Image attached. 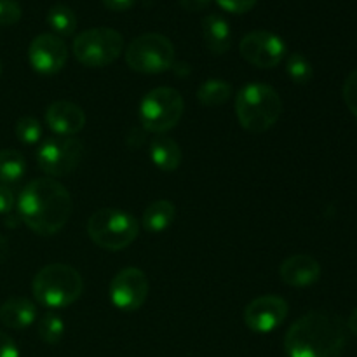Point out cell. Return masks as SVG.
<instances>
[{"label": "cell", "mask_w": 357, "mask_h": 357, "mask_svg": "<svg viewBox=\"0 0 357 357\" xmlns=\"http://www.w3.org/2000/svg\"><path fill=\"white\" fill-rule=\"evenodd\" d=\"M14 131H16L17 139L24 145H37L42 139V126L33 117L17 119Z\"/></svg>", "instance_id": "cell-25"}, {"label": "cell", "mask_w": 357, "mask_h": 357, "mask_svg": "<svg viewBox=\"0 0 357 357\" xmlns=\"http://www.w3.org/2000/svg\"><path fill=\"white\" fill-rule=\"evenodd\" d=\"M345 324H347V330L351 331L352 335H356V337H357V309L351 314V317H349L347 323H345Z\"/></svg>", "instance_id": "cell-33"}, {"label": "cell", "mask_w": 357, "mask_h": 357, "mask_svg": "<svg viewBox=\"0 0 357 357\" xmlns=\"http://www.w3.org/2000/svg\"><path fill=\"white\" fill-rule=\"evenodd\" d=\"M45 124L56 136H75L86 126V114L72 101H54L45 110Z\"/></svg>", "instance_id": "cell-14"}, {"label": "cell", "mask_w": 357, "mask_h": 357, "mask_svg": "<svg viewBox=\"0 0 357 357\" xmlns=\"http://www.w3.org/2000/svg\"><path fill=\"white\" fill-rule=\"evenodd\" d=\"M84 155V143L75 136H54L40 143L37 164L49 178H59L77 169Z\"/></svg>", "instance_id": "cell-9"}, {"label": "cell", "mask_w": 357, "mask_h": 357, "mask_svg": "<svg viewBox=\"0 0 357 357\" xmlns=\"http://www.w3.org/2000/svg\"><path fill=\"white\" fill-rule=\"evenodd\" d=\"M28 61L35 72L42 75H54L65 68L68 61V47L58 35L40 33L28 47Z\"/></svg>", "instance_id": "cell-13"}, {"label": "cell", "mask_w": 357, "mask_h": 357, "mask_svg": "<svg viewBox=\"0 0 357 357\" xmlns=\"http://www.w3.org/2000/svg\"><path fill=\"white\" fill-rule=\"evenodd\" d=\"M279 275L284 284L293 288H307L319 281L321 265L309 255H295L282 261L279 267Z\"/></svg>", "instance_id": "cell-15"}, {"label": "cell", "mask_w": 357, "mask_h": 357, "mask_svg": "<svg viewBox=\"0 0 357 357\" xmlns=\"http://www.w3.org/2000/svg\"><path fill=\"white\" fill-rule=\"evenodd\" d=\"M202 38L209 52L222 56L232 45V28L220 14H208L202 20Z\"/></svg>", "instance_id": "cell-16"}, {"label": "cell", "mask_w": 357, "mask_h": 357, "mask_svg": "<svg viewBox=\"0 0 357 357\" xmlns=\"http://www.w3.org/2000/svg\"><path fill=\"white\" fill-rule=\"evenodd\" d=\"M223 10L232 14H244L257 6L258 0H216Z\"/></svg>", "instance_id": "cell-28"}, {"label": "cell", "mask_w": 357, "mask_h": 357, "mask_svg": "<svg viewBox=\"0 0 357 357\" xmlns=\"http://www.w3.org/2000/svg\"><path fill=\"white\" fill-rule=\"evenodd\" d=\"M37 319V305L23 296H14L0 305V323L10 330H24Z\"/></svg>", "instance_id": "cell-17"}, {"label": "cell", "mask_w": 357, "mask_h": 357, "mask_svg": "<svg viewBox=\"0 0 357 357\" xmlns=\"http://www.w3.org/2000/svg\"><path fill=\"white\" fill-rule=\"evenodd\" d=\"M124 37L114 28L98 26L84 30L73 40V56L87 68L108 66L121 58Z\"/></svg>", "instance_id": "cell-6"}, {"label": "cell", "mask_w": 357, "mask_h": 357, "mask_svg": "<svg viewBox=\"0 0 357 357\" xmlns=\"http://www.w3.org/2000/svg\"><path fill=\"white\" fill-rule=\"evenodd\" d=\"M232 98V86L223 79H208L197 89L199 103L204 107H220Z\"/></svg>", "instance_id": "cell-20"}, {"label": "cell", "mask_w": 357, "mask_h": 357, "mask_svg": "<svg viewBox=\"0 0 357 357\" xmlns=\"http://www.w3.org/2000/svg\"><path fill=\"white\" fill-rule=\"evenodd\" d=\"M150 159L160 171H174L181 164V149L173 138L159 135L150 143Z\"/></svg>", "instance_id": "cell-18"}, {"label": "cell", "mask_w": 357, "mask_h": 357, "mask_svg": "<svg viewBox=\"0 0 357 357\" xmlns=\"http://www.w3.org/2000/svg\"><path fill=\"white\" fill-rule=\"evenodd\" d=\"M239 52L257 68H275L286 58V44L279 35L267 30H255L239 42Z\"/></svg>", "instance_id": "cell-10"}, {"label": "cell", "mask_w": 357, "mask_h": 357, "mask_svg": "<svg viewBox=\"0 0 357 357\" xmlns=\"http://www.w3.org/2000/svg\"><path fill=\"white\" fill-rule=\"evenodd\" d=\"M344 101L349 110L357 117V70L347 77L344 84Z\"/></svg>", "instance_id": "cell-27"}, {"label": "cell", "mask_w": 357, "mask_h": 357, "mask_svg": "<svg viewBox=\"0 0 357 357\" xmlns=\"http://www.w3.org/2000/svg\"><path fill=\"white\" fill-rule=\"evenodd\" d=\"M73 201L65 185L52 178H37L26 183L17 199V213L24 225L37 236L58 234L68 223Z\"/></svg>", "instance_id": "cell-1"}, {"label": "cell", "mask_w": 357, "mask_h": 357, "mask_svg": "<svg viewBox=\"0 0 357 357\" xmlns=\"http://www.w3.org/2000/svg\"><path fill=\"white\" fill-rule=\"evenodd\" d=\"M185 110L181 94L173 87H157L139 103V124L153 135H164L180 122Z\"/></svg>", "instance_id": "cell-8"}, {"label": "cell", "mask_w": 357, "mask_h": 357, "mask_svg": "<svg viewBox=\"0 0 357 357\" xmlns=\"http://www.w3.org/2000/svg\"><path fill=\"white\" fill-rule=\"evenodd\" d=\"M0 357H20L17 345L3 331H0Z\"/></svg>", "instance_id": "cell-29"}, {"label": "cell", "mask_w": 357, "mask_h": 357, "mask_svg": "<svg viewBox=\"0 0 357 357\" xmlns=\"http://www.w3.org/2000/svg\"><path fill=\"white\" fill-rule=\"evenodd\" d=\"M101 2L107 9L115 10V13H122V10H128L135 6V0H101Z\"/></svg>", "instance_id": "cell-31"}, {"label": "cell", "mask_w": 357, "mask_h": 357, "mask_svg": "<svg viewBox=\"0 0 357 357\" xmlns=\"http://www.w3.org/2000/svg\"><path fill=\"white\" fill-rule=\"evenodd\" d=\"M37 333L44 344L56 345L61 342L63 335H65V323L58 314L47 312L38 319Z\"/></svg>", "instance_id": "cell-23"}, {"label": "cell", "mask_w": 357, "mask_h": 357, "mask_svg": "<svg viewBox=\"0 0 357 357\" xmlns=\"http://www.w3.org/2000/svg\"><path fill=\"white\" fill-rule=\"evenodd\" d=\"M236 114L241 128L248 132H265L281 117V96L268 84L251 82L237 93Z\"/></svg>", "instance_id": "cell-3"}, {"label": "cell", "mask_w": 357, "mask_h": 357, "mask_svg": "<svg viewBox=\"0 0 357 357\" xmlns=\"http://www.w3.org/2000/svg\"><path fill=\"white\" fill-rule=\"evenodd\" d=\"M47 24L58 37H70L77 30V14L65 3H56L47 13Z\"/></svg>", "instance_id": "cell-21"}, {"label": "cell", "mask_w": 357, "mask_h": 357, "mask_svg": "<svg viewBox=\"0 0 357 357\" xmlns=\"http://www.w3.org/2000/svg\"><path fill=\"white\" fill-rule=\"evenodd\" d=\"M289 305L284 298L275 295H264L248 303L244 309V324L253 333L267 335L278 330L286 321Z\"/></svg>", "instance_id": "cell-12"}, {"label": "cell", "mask_w": 357, "mask_h": 357, "mask_svg": "<svg viewBox=\"0 0 357 357\" xmlns=\"http://www.w3.org/2000/svg\"><path fill=\"white\" fill-rule=\"evenodd\" d=\"M0 73H2V63H0Z\"/></svg>", "instance_id": "cell-34"}, {"label": "cell", "mask_w": 357, "mask_h": 357, "mask_svg": "<svg viewBox=\"0 0 357 357\" xmlns=\"http://www.w3.org/2000/svg\"><path fill=\"white\" fill-rule=\"evenodd\" d=\"M126 63L131 70L145 75H157L173 68V42L160 33H143L126 47Z\"/></svg>", "instance_id": "cell-7"}, {"label": "cell", "mask_w": 357, "mask_h": 357, "mask_svg": "<svg viewBox=\"0 0 357 357\" xmlns=\"http://www.w3.org/2000/svg\"><path fill=\"white\" fill-rule=\"evenodd\" d=\"M286 73H288L289 79L295 84L305 86V84H309L312 80L314 70L309 59L302 52H293L286 59Z\"/></svg>", "instance_id": "cell-24"}, {"label": "cell", "mask_w": 357, "mask_h": 357, "mask_svg": "<svg viewBox=\"0 0 357 357\" xmlns=\"http://www.w3.org/2000/svg\"><path fill=\"white\" fill-rule=\"evenodd\" d=\"M211 0H180V6L183 7L188 13H199V10H204L206 7H209Z\"/></svg>", "instance_id": "cell-32"}, {"label": "cell", "mask_w": 357, "mask_h": 357, "mask_svg": "<svg viewBox=\"0 0 357 357\" xmlns=\"http://www.w3.org/2000/svg\"><path fill=\"white\" fill-rule=\"evenodd\" d=\"M139 232V225L128 211L115 208H101L87 220V236L98 248L107 251H121L131 246Z\"/></svg>", "instance_id": "cell-5"}, {"label": "cell", "mask_w": 357, "mask_h": 357, "mask_svg": "<svg viewBox=\"0 0 357 357\" xmlns=\"http://www.w3.org/2000/svg\"><path fill=\"white\" fill-rule=\"evenodd\" d=\"M347 324L330 312H309L289 326L284 337L288 357H340L347 345Z\"/></svg>", "instance_id": "cell-2"}, {"label": "cell", "mask_w": 357, "mask_h": 357, "mask_svg": "<svg viewBox=\"0 0 357 357\" xmlns=\"http://www.w3.org/2000/svg\"><path fill=\"white\" fill-rule=\"evenodd\" d=\"M150 284L145 272L136 267L122 268L112 279L110 288H108V296L114 303L115 309L124 310V312H132L138 310L149 298Z\"/></svg>", "instance_id": "cell-11"}, {"label": "cell", "mask_w": 357, "mask_h": 357, "mask_svg": "<svg viewBox=\"0 0 357 357\" xmlns=\"http://www.w3.org/2000/svg\"><path fill=\"white\" fill-rule=\"evenodd\" d=\"M174 218H176V206L167 199H160V201H153L152 204L146 206L142 222L145 230L159 234L169 229Z\"/></svg>", "instance_id": "cell-19"}, {"label": "cell", "mask_w": 357, "mask_h": 357, "mask_svg": "<svg viewBox=\"0 0 357 357\" xmlns=\"http://www.w3.org/2000/svg\"><path fill=\"white\" fill-rule=\"evenodd\" d=\"M21 6L16 0H0V26H10L21 20Z\"/></svg>", "instance_id": "cell-26"}, {"label": "cell", "mask_w": 357, "mask_h": 357, "mask_svg": "<svg viewBox=\"0 0 357 357\" xmlns=\"http://www.w3.org/2000/svg\"><path fill=\"white\" fill-rule=\"evenodd\" d=\"M14 194L9 187L0 183V215H7L14 208Z\"/></svg>", "instance_id": "cell-30"}, {"label": "cell", "mask_w": 357, "mask_h": 357, "mask_svg": "<svg viewBox=\"0 0 357 357\" xmlns=\"http://www.w3.org/2000/svg\"><path fill=\"white\" fill-rule=\"evenodd\" d=\"M35 300L47 309H65L75 303L84 291L77 268L66 264H51L37 272L31 282Z\"/></svg>", "instance_id": "cell-4"}, {"label": "cell", "mask_w": 357, "mask_h": 357, "mask_svg": "<svg viewBox=\"0 0 357 357\" xmlns=\"http://www.w3.org/2000/svg\"><path fill=\"white\" fill-rule=\"evenodd\" d=\"M26 173V160L17 150H0V183H16Z\"/></svg>", "instance_id": "cell-22"}]
</instances>
